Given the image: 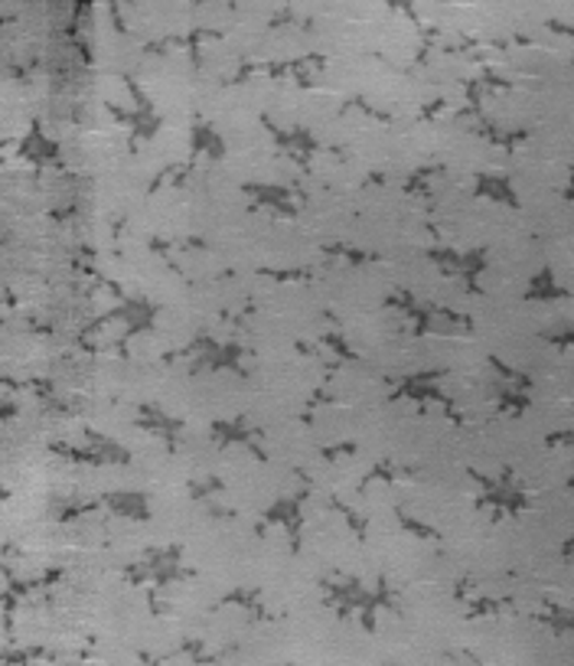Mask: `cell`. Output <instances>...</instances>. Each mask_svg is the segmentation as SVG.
Listing matches in <instances>:
<instances>
[{
    "label": "cell",
    "instance_id": "cell-1",
    "mask_svg": "<svg viewBox=\"0 0 574 666\" xmlns=\"http://www.w3.org/2000/svg\"><path fill=\"white\" fill-rule=\"evenodd\" d=\"M389 3H392V7H399V10H412V3H415V0H389Z\"/></svg>",
    "mask_w": 574,
    "mask_h": 666
}]
</instances>
